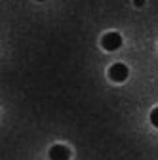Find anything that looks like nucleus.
<instances>
[{"instance_id": "obj_1", "label": "nucleus", "mask_w": 158, "mask_h": 160, "mask_svg": "<svg viewBox=\"0 0 158 160\" xmlns=\"http://www.w3.org/2000/svg\"><path fill=\"white\" fill-rule=\"evenodd\" d=\"M107 74H109V78L112 80V82H124V80L128 78V74H130V71H128V67L124 63H114V65L109 67Z\"/></svg>"}, {"instance_id": "obj_2", "label": "nucleus", "mask_w": 158, "mask_h": 160, "mask_svg": "<svg viewBox=\"0 0 158 160\" xmlns=\"http://www.w3.org/2000/svg\"><path fill=\"white\" fill-rule=\"evenodd\" d=\"M101 44L107 52H114L122 46V36L118 32H107L103 38H101Z\"/></svg>"}, {"instance_id": "obj_3", "label": "nucleus", "mask_w": 158, "mask_h": 160, "mask_svg": "<svg viewBox=\"0 0 158 160\" xmlns=\"http://www.w3.org/2000/svg\"><path fill=\"white\" fill-rule=\"evenodd\" d=\"M71 158V151L65 145H53L50 149V160H69Z\"/></svg>"}, {"instance_id": "obj_4", "label": "nucleus", "mask_w": 158, "mask_h": 160, "mask_svg": "<svg viewBox=\"0 0 158 160\" xmlns=\"http://www.w3.org/2000/svg\"><path fill=\"white\" fill-rule=\"evenodd\" d=\"M151 122H152V126H156V128H158V107L151 111Z\"/></svg>"}, {"instance_id": "obj_5", "label": "nucleus", "mask_w": 158, "mask_h": 160, "mask_svg": "<svg viewBox=\"0 0 158 160\" xmlns=\"http://www.w3.org/2000/svg\"><path fill=\"white\" fill-rule=\"evenodd\" d=\"M145 4V0H135V6H143Z\"/></svg>"}, {"instance_id": "obj_6", "label": "nucleus", "mask_w": 158, "mask_h": 160, "mask_svg": "<svg viewBox=\"0 0 158 160\" xmlns=\"http://www.w3.org/2000/svg\"><path fill=\"white\" fill-rule=\"evenodd\" d=\"M38 2H42V0H38Z\"/></svg>"}]
</instances>
